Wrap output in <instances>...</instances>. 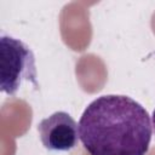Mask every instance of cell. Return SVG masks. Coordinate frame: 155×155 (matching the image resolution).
<instances>
[{
    "label": "cell",
    "instance_id": "cell-1",
    "mask_svg": "<svg viewBox=\"0 0 155 155\" xmlns=\"http://www.w3.org/2000/svg\"><path fill=\"white\" fill-rule=\"evenodd\" d=\"M79 137L90 155H145L151 140V120L133 98L105 94L84 110Z\"/></svg>",
    "mask_w": 155,
    "mask_h": 155
},
{
    "label": "cell",
    "instance_id": "cell-2",
    "mask_svg": "<svg viewBox=\"0 0 155 155\" xmlns=\"http://www.w3.org/2000/svg\"><path fill=\"white\" fill-rule=\"evenodd\" d=\"M0 78L1 91L10 96H13L24 81L38 87L33 51L19 39L5 34L0 38Z\"/></svg>",
    "mask_w": 155,
    "mask_h": 155
},
{
    "label": "cell",
    "instance_id": "cell-3",
    "mask_svg": "<svg viewBox=\"0 0 155 155\" xmlns=\"http://www.w3.org/2000/svg\"><path fill=\"white\" fill-rule=\"evenodd\" d=\"M42 145L52 151H68L78 145L79 125L65 111H56L38 124Z\"/></svg>",
    "mask_w": 155,
    "mask_h": 155
},
{
    "label": "cell",
    "instance_id": "cell-4",
    "mask_svg": "<svg viewBox=\"0 0 155 155\" xmlns=\"http://www.w3.org/2000/svg\"><path fill=\"white\" fill-rule=\"evenodd\" d=\"M153 126H154V130H155V109L153 111Z\"/></svg>",
    "mask_w": 155,
    "mask_h": 155
}]
</instances>
